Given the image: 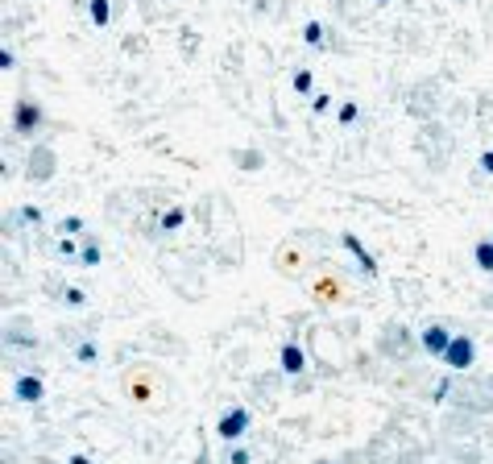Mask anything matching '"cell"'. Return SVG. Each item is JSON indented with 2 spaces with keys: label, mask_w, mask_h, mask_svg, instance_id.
<instances>
[{
  "label": "cell",
  "mask_w": 493,
  "mask_h": 464,
  "mask_svg": "<svg viewBox=\"0 0 493 464\" xmlns=\"http://www.w3.org/2000/svg\"><path fill=\"white\" fill-rule=\"evenodd\" d=\"M452 373H465V369L477 365V344H472V336H465V332H456L452 336V344H448V352L440 357Z\"/></svg>",
  "instance_id": "cell-1"
},
{
  "label": "cell",
  "mask_w": 493,
  "mask_h": 464,
  "mask_svg": "<svg viewBox=\"0 0 493 464\" xmlns=\"http://www.w3.org/2000/svg\"><path fill=\"white\" fill-rule=\"evenodd\" d=\"M249 423H253L249 406H228V411L220 415V423H216V436H220L224 443H237L249 431Z\"/></svg>",
  "instance_id": "cell-2"
},
{
  "label": "cell",
  "mask_w": 493,
  "mask_h": 464,
  "mask_svg": "<svg viewBox=\"0 0 493 464\" xmlns=\"http://www.w3.org/2000/svg\"><path fill=\"white\" fill-rule=\"evenodd\" d=\"M38 124H42V104L38 99H17V112H13V133H38Z\"/></svg>",
  "instance_id": "cell-3"
},
{
  "label": "cell",
  "mask_w": 493,
  "mask_h": 464,
  "mask_svg": "<svg viewBox=\"0 0 493 464\" xmlns=\"http://www.w3.org/2000/svg\"><path fill=\"white\" fill-rule=\"evenodd\" d=\"M452 336H456V332H452L448 323H431V328H423V332H419L423 352H427V357H444L448 344H452Z\"/></svg>",
  "instance_id": "cell-4"
},
{
  "label": "cell",
  "mask_w": 493,
  "mask_h": 464,
  "mask_svg": "<svg viewBox=\"0 0 493 464\" xmlns=\"http://www.w3.org/2000/svg\"><path fill=\"white\" fill-rule=\"evenodd\" d=\"M13 398L25 402V406H33V402H42V398H46V382H42L38 373H21V377L13 382Z\"/></svg>",
  "instance_id": "cell-5"
},
{
  "label": "cell",
  "mask_w": 493,
  "mask_h": 464,
  "mask_svg": "<svg viewBox=\"0 0 493 464\" xmlns=\"http://www.w3.org/2000/svg\"><path fill=\"white\" fill-rule=\"evenodd\" d=\"M25 174H29V183H50L54 178V149H33Z\"/></svg>",
  "instance_id": "cell-6"
},
{
  "label": "cell",
  "mask_w": 493,
  "mask_h": 464,
  "mask_svg": "<svg viewBox=\"0 0 493 464\" xmlns=\"http://www.w3.org/2000/svg\"><path fill=\"white\" fill-rule=\"evenodd\" d=\"M303 369H307V352H303V344H298V340H286V344H282V373L298 377Z\"/></svg>",
  "instance_id": "cell-7"
},
{
  "label": "cell",
  "mask_w": 493,
  "mask_h": 464,
  "mask_svg": "<svg viewBox=\"0 0 493 464\" xmlns=\"http://www.w3.org/2000/svg\"><path fill=\"white\" fill-rule=\"evenodd\" d=\"M340 241H345V249H348V253H352V257H357V266L365 269V274H377V261H373V257H369V249H365V244L357 241L352 232H345Z\"/></svg>",
  "instance_id": "cell-8"
},
{
  "label": "cell",
  "mask_w": 493,
  "mask_h": 464,
  "mask_svg": "<svg viewBox=\"0 0 493 464\" xmlns=\"http://www.w3.org/2000/svg\"><path fill=\"white\" fill-rule=\"evenodd\" d=\"M472 261L481 274H493V241H477L472 244Z\"/></svg>",
  "instance_id": "cell-9"
},
{
  "label": "cell",
  "mask_w": 493,
  "mask_h": 464,
  "mask_svg": "<svg viewBox=\"0 0 493 464\" xmlns=\"http://www.w3.org/2000/svg\"><path fill=\"white\" fill-rule=\"evenodd\" d=\"M96 357H99V344L96 340L75 344V361H79V365H96Z\"/></svg>",
  "instance_id": "cell-10"
},
{
  "label": "cell",
  "mask_w": 493,
  "mask_h": 464,
  "mask_svg": "<svg viewBox=\"0 0 493 464\" xmlns=\"http://www.w3.org/2000/svg\"><path fill=\"white\" fill-rule=\"evenodd\" d=\"M75 261H79L83 269H96V266H99V244H96V241H87L83 249H79V257H75Z\"/></svg>",
  "instance_id": "cell-11"
},
{
  "label": "cell",
  "mask_w": 493,
  "mask_h": 464,
  "mask_svg": "<svg viewBox=\"0 0 493 464\" xmlns=\"http://www.w3.org/2000/svg\"><path fill=\"white\" fill-rule=\"evenodd\" d=\"M183 220H187V212H183V207H170V212H162L158 228H162V232H174V228H183Z\"/></svg>",
  "instance_id": "cell-12"
},
{
  "label": "cell",
  "mask_w": 493,
  "mask_h": 464,
  "mask_svg": "<svg viewBox=\"0 0 493 464\" xmlns=\"http://www.w3.org/2000/svg\"><path fill=\"white\" fill-rule=\"evenodd\" d=\"M295 92H298V96H311V92H315V75L307 71V67L295 71Z\"/></svg>",
  "instance_id": "cell-13"
},
{
  "label": "cell",
  "mask_w": 493,
  "mask_h": 464,
  "mask_svg": "<svg viewBox=\"0 0 493 464\" xmlns=\"http://www.w3.org/2000/svg\"><path fill=\"white\" fill-rule=\"evenodd\" d=\"M13 220L17 224H42V207H17Z\"/></svg>",
  "instance_id": "cell-14"
},
{
  "label": "cell",
  "mask_w": 493,
  "mask_h": 464,
  "mask_svg": "<svg viewBox=\"0 0 493 464\" xmlns=\"http://www.w3.org/2000/svg\"><path fill=\"white\" fill-rule=\"evenodd\" d=\"M108 17H112L108 0H92V21H96V25H108Z\"/></svg>",
  "instance_id": "cell-15"
},
{
  "label": "cell",
  "mask_w": 493,
  "mask_h": 464,
  "mask_svg": "<svg viewBox=\"0 0 493 464\" xmlns=\"http://www.w3.org/2000/svg\"><path fill=\"white\" fill-rule=\"evenodd\" d=\"M357 117H361V108H357V99H345V104H340V124H352Z\"/></svg>",
  "instance_id": "cell-16"
},
{
  "label": "cell",
  "mask_w": 493,
  "mask_h": 464,
  "mask_svg": "<svg viewBox=\"0 0 493 464\" xmlns=\"http://www.w3.org/2000/svg\"><path fill=\"white\" fill-rule=\"evenodd\" d=\"M58 232H63V237H79V232H83V220H79V216H67V220L58 224Z\"/></svg>",
  "instance_id": "cell-17"
},
{
  "label": "cell",
  "mask_w": 493,
  "mask_h": 464,
  "mask_svg": "<svg viewBox=\"0 0 493 464\" xmlns=\"http://www.w3.org/2000/svg\"><path fill=\"white\" fill-rule=\"evenodd\" d=\"M228 464H253V452H249V448H237V443H232V452H228Z\"/></svg>",
  "instance_id": "cell-18"
},
{
  "label": "cell",
  "mask_w": 493,
  "mask_h": 464,
  "mask_svg": "<svg viewBox=\"0 0 493 464\" xmlns=\"http://www.w3.org/2000/svg\"><path fill=\"white\" fill-rule=\"evenodd\" d=\"M303 38H307L311 46H320V42H323V25H320V21H311L307 29H303Z\"/></svg>",
  "instance_id": "cell-19"
},
{
  "label": "cell",
  "mask_w": 493,
  "mask_h": 464,
  "mask_svg": "<svg viewBox=\"0 0 493 464\" xmlns=\"http://www.w3.org/2000/svg\"><path fill=\"white\" fill-rule=\"evenodd\" d=\"M63 303H67V307H83V303H87V294L79 291V286H71V291H67V298H63Z\"/></svg>",
  "instance_id": "cell-20"
},
{
  "label": "cell",
  "mask_w": 493,
  "mask_h": 464,
  "mask_svg": "<svg viewBox=\"0 0 493 464\" xmlns=\"http://www.w3.org/2000/svg\"><path fill=\"white\" fill-rule=\"evenodd\" d=\"M311 112H320V117L323 112H332V96H315L311 99Z\"/></svg>",
  "instance_id": "cell-21"
},
{
  "label": "cell",
  "mask_w": 493,
  "mask_h": 464,
  "mask_svg": "<svg viewBox=\"0 0 493 464\" xmlns=\"http://www.w3.org/2000/svg\"><path fill=\"white\" fill-rule=\"evenodd\" d=\"M0 67H4V71H13V67H17V54H13V50H4V54H0Z\"/></svg>",
  "instance_id": "cell-22"
},
{
  "label": "cell",
  "mask_w": 493,
  "mask_h": 464,
  "mask_svg": "<svg viewBox=\"0 0 493 464\" xmlns=\"http://www.w3.org/2000/svg\"><path fill=\"white\" fill-rule=\"evenodd\" d=\"M481 171L493 174V149H485V153H481Z\"/></svg>",
  "instance_id": "cell-23"
},
{
  "label": "cell",
  "mask_w": 493,
  "mask_h": 464,
  "mask_svg": "<svg viewBox=\"0 0 493 464\" xmlns=\"http://www.w3.org/2000/svg\"><path fill=\"white\" fill-rule=\"evenodd\" d=\"M67 464H92V456H71Z\"/></svg>",
  "instance_id": "cell-24"
},
{
  "label": "cell",
  "mask_w": 493,
  "mask_h": 464,
  "mask_svg": "<svg viewBox=\"0 0 493 464\" xmlns=\"http://www.w3.org/2000/svg\"><path fill=\"white\" fill-rule=\"evenodd\" d=\"M320 464H332V460H320Z\"/></svg>",
  "instance_id": "cell-25"
},
{
  "label": "cell",
  "mask_w": 493,
  "mask_h": 464,
  "mask_svg": "<svg viewBox=\"0 0 493 464\" xmlns=\"http://www.w3.org/2000/svg\"><path fill=\"white\" fill-rule=\"evenodd\" d=\"M377 4H386V0H377Z\"/></svg>",
  "instance_id": "cell-26"
}]
</instances>
